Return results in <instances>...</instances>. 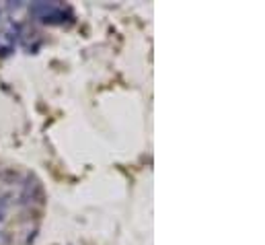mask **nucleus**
I'll return each instance as SVG.
<instances>
[{"label": "nucleus", "mask_w": 265, "mask_h": 245, "mask_svg": "<svg viewBox=\"0 0 265 245\" xmlns=\"http://www.w3.org/2000/svg\"><path fill=\"white\" fill-rule=\"evenodd\" d=\"M53 8V4H48V2H35V4H31V8H29V12L35 17V19H41L44 15H48V12Z\"/></svg>", "instance_id": "nucleus-1"}, {"label": "nucleus", "mask_w": 265, "mask_h": 245, "mask_svg": "<svg viewBox=\"0 0 265 245\" xmlns=\"http://www.w3.org/2000/svg\"><path fill=\"white\" fill-rule=\"evenodd\" d=\"M0 221H4V208H0Z\"/></svg>", "instance_id": "nucleus-2"}]
</instances>
